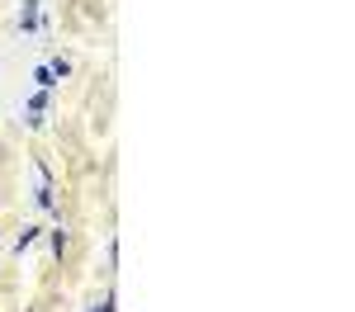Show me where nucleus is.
<instances>
[{
  "instance_id": "obj_1",
  "label": "nucleus",
  "mask_w": 355,
  "mask_h": 312,
  "mask_svg": "<svg viewBox=\"0 0 355 312\" xmlns=\"http://www.w3.org/2000/svg\"><path fill=\"white\" fill-rule=\"evenodd\" d=\"M33 81H38L43 90H48V85H53V66H38V71H33Z\"/></svg>"
},
{
  "instance_id": "obj_2",
  "label": "nucleus",
  "mask_w": 355,
  "mask_h": 312,
  "mask_svg": "<svg viewBox=\"0 0 355 312\" xmlns=\"http://www.w3.org/2000/svg\"><path fill=\"white\" fill-rule=\"evenodd\" d=\"M95 312H114V298H105V303H100V308H95Z\"/></svg>"
}]
</instances>
